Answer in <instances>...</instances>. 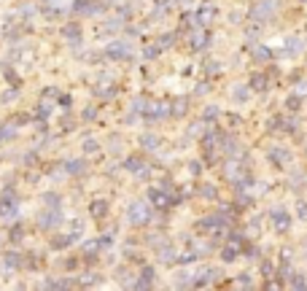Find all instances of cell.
Wrapping results in <instances>:
<instances>
[{
	"mask_svg": "<svg viewBox=\"0 0 307 291\" xmlns=\"http://www.w3.org/2000/svg\"><path fill=\"white\" fill-rule=\"evenodd\" d=\"M248 89L251 92H267V89H270V76H264V73H253V76L248 78Z\"/></svg>",
	"mask_w": 307,
	"mask_h": 291,
	"instance_id": "cell-15",
	"label": "cell"
},
{
	"mask_svg": "<svg viewBox=\"0 0 307 291\" xmlns=\"http://www.w3.org/2000/svg\"><path fill=\"white\" fill-rule=\"evenodd\" d=\"M167 116V103H162V100H148L143 108V113H140V119L148 124H157L159 119Z\"/></svg>",
	"mask_w": 307,
	"mask_h": 291,
	"instance_id": "cell-3",
	"label": "cell"
},
{
	"mask_svg": "<svg viewBox=\"0 0 307 291\" xmlns=\"http://www.w3.org/2000/svg\"><path fill=\"white\" fill-rule=\"evenodd\" d=\"M186 111H189V100H183V97L173 100V103L167 105V116H173V119H183Z\"/></svg>",
	"mask_w": 307,
	"mask_h": 291,
	"instance_id": "cell-14",
	"label": "cell"
},
{
	"mask_svg": "<svg viewBox=\"0 0 307 291\" xmlns=\"http://www.w3.org/2000/svg\"><path fill=\"white\" fill-rule=\"evenodd\" d=\"M302 3H307V0H302Z\"/></svg>",
	"mask_w": 307,
	"mask_h": 291,
	"instance_id": "cell-45",
	"label": "cell"
},
{
	"mask_svg": "<svg viewBox=\"0 0 307 291\" xmlns=\"http://www.w3.org/2000/svg\"><path fill=\"white\" fill-rule=\"evenodd\" d=\"M97 148H100V143L94 138H87V140H84V151H87V154H94Z\"/></svg>",
	"mask_w": 307,
	"mask_h": 291,
	"instance_id": "cell-36",
	"label": "cell"
},
{
	"mask_svg": "<svg viewBox=\"0 0 307 291\" xmlns=\"http://www.w3.org/2000/svg\"><path fill=\"white\" fill-rule=\"evenodd\" d=\"M218 116H221L218 105H208V108H205V111H202V122H205V124H213V122H216V119H218Z\"/></svg>",
	"mask_w": 307,
	"mask_h": 291,
	"instance_id": "cell-26",
	"label": "cell"
},
{
	"mask_svg": "<svg viewBox=\"0 0 307 291\" xmlns=\"http://www.w3.org/2000/svg\"><path fill=\"white\" fill-rule=\"evenodd\" d=\"M261 275H264V278H275V264L272 262H261Z\"/></svg>",
	"mask_w": 307,
	"mask_h": 291,
	"instance_id": "cell-35",
	"label": "cell"
},
{
	"mask_svg": "<svg viewBox=\"0 0 307 291\" xmlns=\"http://www.w3.org/2000/svg\"><path fill=\"white\" fill-rule=\"evenodd\" d=\"M248 97H251V89H248V84H237V87H232V100H235L237 105L248 103Z\"/></svg>",
	"mask_w": 307,
	"mask_h": 291,
	"instance_id": "cell-19",
	"label": "cell"
},
{
	"mask_svg": "<svg viewBox=\"0 0 307 291\" xmlns=\"http://www.w3.org/2000/svg\"><path fill=\"white\" fill-rule=\"evenodd\" d=\"M167 11H170V0L157 3V6H154V11H151V19H154V22H157V19H164V17H167Z\"/></svg>",
	"mask_w": 307,
	"mask_h": 291,
	"instance_id": "cell-25",
	"label": "cell"
},
{
	"mask_svg": "<svg viewBox=\"0 0 307 291\" xmlns=\"http://www.w3.org/2000/svg\"><path fill=\"white\" fill-rule=\"evenodd\" d=\"M175 3H183V0H175Z\"/></svg>",
	"mask_w": 307,
	"mask_h": 291,
	"instance_id": "cell-44",
	"label": "cell"
},
{
	"mask_svg": "<svg viewBox=\"0 0 307 291\" xmlns=\"http://www.w3.org/2000/svg\"><path fill=\"white\" fill-rule=\"evenodd\" d=\"M89 210H92L94 218H105V216H108V202H105V200H94Z\"/></svg>",
	"mask_w": 307,
	"mask_h": 291,
	"instance_id": "cell-24",
	"label": "cell"
},
{
	"mask_svg": "<svg viewBox=\"0 0 307 291\" xmlns=\"http://www.w3.org/2000/svg\"><path fill=\"white\" fill-rule=\"evenodd\" d=\"M278 11V0H253L248 8V19L251 22H267L272 19Z\"/></svg>",
	"mask_w": 307,
	"mask_h": 291,
	"instance_id": "cell-1",
	"label": "cell"
},
{
	"mask_svg": "<svg viewBox=\"0 0 307 291\" xmlns=\"http://www.w3.org/2000/svg\"><path fill=\"white\" fill-rule=\"evenodd\" d=\"M208 89H210V87H208V84L202 81V84H197V89H194V94H205V92H208Z\"/></svg>",
	"mask_w": 307,
	"mask_h": 291,
	"instance_id": "cell-43",
	"label": "cell"
},
{
	"mask_svg": "<svg viewBox=\"0 0 307 291\" xmlns=\"http://www.w3.org/2000/svg\"><path fill=\"white\" fill-rule=\"evenodd\" d=\"M210 33L208 30H197V33H191L189 35V46H191V52H202V49H208L210 46Z\"/></svg>",
	"mask_w": 307,
	"mask_h": 291,
	"instance_id": "cell-9",
	"label": "cell"
},
{
	"mask_svg": "<svg viewBox=\"0 0 307 291\" xmlns=\"http://www.w3.org/2000/svg\"><path fill=\"white\" fill-rule=\"evenodd\" d=\"M302 49H305V41L296 38V35H291V38H286V41H283V52H280V54H283V57H296Z\"/></svg>",
	"mask_w": 307,
	"mask_h": 291,
	"instance_id": "cell-12",
	"label": "cell"
},
{
	"mask_svg": "<svg viewBox=\"0 0 307 291\" xmlns=\"http://www.w3.org/2000/svg\"><path fill=\"white\" fill-rule=\"evenodd\" d=\"M253 59L256 62H270V59H272V52H270L267 46H256L253 49Z\"/></svg>",
	"mask_w": 307,
	"mask_h": 291,
	"instance_id": "cell-27",
	"label": "cell"
},
{
	"mask_svg": "<svg viewBox=\"0 0 307 291\" xmlns=\"http://www.w3.org/2000/svg\"><path fill=\"white\" fill-rule=\"evenodd\" d=\"M240 256V248L235 243H229V240H226V245L224 248H221V262H226V264H232L235 259Z\"/></svg>",
	"mask_w": 307,
	"mask_h": 291,
	"instance_id": "cell-18",
	"label": "cell"
},
{
	"mask_svg": "<svg viewBox=\"0 0 307 291\" xmlns=\"http://www.w3.org/2000/svg\"><path fill=\"white\" fill-rule=\"evenodd\" d=\"M159 143H162V138H159V135H154V132L140 135V148H145V151H157Z\"/></svg>",
	"mask_w": 307,
	"mask_h": 291,
	"instance_id": "cell-16",
	"label": "cell"
},
{
	"mask_svg": "<svg viewBox=\"0 0 307 291\" xmlns=\"http://www.w3.org/2000/svg\"><path fill=\"white\" fill-rule=\"evenodd\" d=\"M270 221H272V227L278 229V232H289L291 213L283 208V205H275V208H270Z\"/></svg>",
	"mask_w": 307,
	"mask_h": 291,
	"instance_id": "cell-5",
	"label": "cell"
},
{
	"mask_svg": "<svg viewBox=\"0 0 307 291\" xmlns=\"http://www.w3.org/2000/svg\"><path fill=\"white\" fill-rule=\"evenodd\" d=\"M173 43H175V33H164V35H159V38H157V46L162 49V52H164V49H170Z\"/></svg>",
	"mask_w": 307,
	"mask_h": 291,
	"instance_id": "cell-28",
	"label": "cell"
},
{
	"mask_svg": "<svg viewBox=\"0 0 307 291\" xmlns=\"http://www.w3.org/2000/svg\"><path fill=\"white\" fill-rule=\"evenodd\" d=\"M65 170L73 173V175H84L87 173V162H84V159H70V162L65 164Z\"/></svg>",
	"mask_w": 307,
	"mask_h": 291,
	"instance_id": "cell-22",
	"label": "cell"
},
{
	"mask_svg": "<svg viewBox=\"0 0 307 291\" xmlns=\"http://www.w3.org/2000/svg\"><path fill=\"white\" fill-rule=\"evenodd\" d=\"M62 33H65V38H70V41H78V38H81V27H78V24H68Z\"/></svg>",
	"mask_w": 307,
	"mask_h": 291,
	"instance_id": "cell-30",
	"label": "cell"
},
{
	"mask_svg": "<svg viewBox=\"0 0 307 291\" xmlns=\"http://www.w3.org/2000/svg\"><path fill=\"white\" fill-rule=\"evenodd\" d=\"M216 17V11L210 6H202L197 8V11L191 14V19H194V27H205V24H210V19Z\"/></svg>",
	"mask_w": 307,
	"mask_h": 291,
	"instance_id": "cell-13",
	"label": "cell"
},
{
	"mask_svg": "<svg viewBox=\"0 0 307 291\" xmlns=\"http://www.w3.org/2000/svg\"><path fill=\"white\" fill-rule=\"evenodd\" d=\"M145 103H148V97H132V111L138 113H143V108H145Z\"/></svg>",
	"mask_w": 307,
	"mask_h": 291,
	"instance_id": "cell-33",
	"label": "cell"
},
{
	"mask_svg": "<svg viewBox=\"0 0 307 291\" xmlns=\"http://www.w3.org/2000/svg\"><path fill=\"white\" fill-rule=\"evenodd\" d=\"M189 173L191 175H199V173H202V162H189Z\"/></svg>",
	"mask_w": 307,
	"mask_h": 291,
	"instance_id": "cell-39",
	"label": "cell"
},
{
	"mask_svg": "<svg viewBox=\"0 0 307 291\" xmlns=\"http://www.w3.org/2000/svg\"><path fill=\"white\" fill-rule=\"evenodd\" d=\"M105 57L113 59V62H119V59H129L132 57V46H129L127 41H110L108 49H105Z\"/></svg>",
	"mask_w": 307,
	"mask_h": 291,
	"instance_id": "cell-6",
	"label": "cell"
},
{
	"mask_svg": "<svg viewBox=\"0 0 307 291\" xmlns=\"http://www.w3.org/2000/svg\"><path fill=\"white\" fill-rule=\"evenodd\" d=\"M256 38H259L256 30H248V33H245V43H256Z\"/></svg>",
	"mask_w": 307,
	"mask_h": 291,
	"instance_id": "cell-40",
	"label": "cell"
},
{
	"mask_svg": "<svg viewBox=\"0 0 307 291\" xmlns=\"http://www.w3.org/2000/svg\"><path fill=\"white\" fill-rule=\"evenodd\" d=\"M296 129H299V119H296V116H280V127H278V132L294 135Z\"/></svg>",
	"mask_w": 307,
	"mask_h": 291,
	"instance_id": "cell-17",
	"label": "cell"
},
{
	"mask_svg": "<svg viewBox=\"0 0 307 291\" xmlns=\"http://www.w3.org/2000/svg\"><path fill=\"white\" fill-rule=\"evenodd\" d=\"M197 229H199V232H221V229H226V221H224V216L216 210V213H210V216H205V218H199Z\"/></svg>",
	"mask_w": 307,
	"mask_h": 291,
	"instance_id": "cell-7",
	"label": "cell"
},
{
	"mask_svg": "<svg viewBox=\"0 0 307 291\" xmlns=\"http://www.w3.org/2000/svg\"><path fill=\"white\" fill-rule=\"evenodd\" d=\"M122 167L129 170V173H135V175H140V178H148V175H151V167H148V164H145L140 157H129L127 162L122 164Z\"/></svg>",
	"mask_w": 307,
	"mask_h": 291,
	"instance_id": "cell-10",
	"label": "cell"
},
{
	"mask_svg": "<svg viewBox=\"0 0 307 291\" xmlns=\"http://www.w3.org/2000/svg\"><path fill=\"white\" fill-rule=\"evenodd\" d=\"M154 280H157V270H154V267H143V270H140V275H138V280L129 283V286H135V289H151Z\"/></svg>",
	"mask_w": 307,
	"mask_h": 291,
	"instance_id": "cell-11",
	"label": "cell"
},
{
	"mask_svg": "<svg viewBox=\"0 0 307 291\" xmlns=\"http://www.w3.org/2000/svg\"><path fill=\"white\" fill-rule=\"evenodd\" d=\"M148 200L154 202V208H162V210H170V208H175V205L181 202L178 194H170V192H164V189H159V186L148 189Z\"/></svg>",
	"mask_w": 307,
	"mask_h": 291,
	"instance_id": "cell-2",
	"label": "cell"
},
{
	"mask_svg": "<svg viewBox=\"0 0 307 291\" xmlns=\"http://www.w3.org/2000/svg\"><path fill=\"white\" fill-rule=\"evenodd\" d=\"M286 286H291V289H307V278L302 273H294V270H291V275L286 278Z\"/></svg>",
	"mask_w": 307,
	"mask_h": 291,
	"instance_id": "cell-20",
	"label": "cell"
},
{
	"mask_svg": "<svg viewBox=\"0 0 307 291\" xmlns=\"http://www.w3.org/2000/svg\"><path fill=\"white\" fill-rule=\"evenodd\" d=\"M108 151L113 154V157H116V154H122V140H119V138H110L108 140Z\"/></svg>",
	"mask_w": 307,
	"mask_h": 291,
	"instance_id": "cell-34",
	"label": "cell"
},
{
	"mask_svg": "<svg viewBox=\"0 0 307 291\" xmlns=\"http://www.w3.org/2000/svg\"><path fill=\"white\" fill-rule=\"evenodd\" d=\"M267 162L275 164V167H286V164L291 162V154L286 151V148H280V146H272V148L267 151Z\"/></svg>",
	"mask_w": 307,
	"mask_h": 291,
	"instance_id": "cell-8",
	"label": "cell"
},
{
	"mask_svg": "<svg viewBox=\"0 0 307 291\" xmlns=\"http://www.w3.org/2000/svg\"><path fill=\"white\" fill-rule=\"evenodd\" d=\"M84 119H87V122H89V119H94V105H89V108H84Z\"/></svg>",
	"mask_w": 307,
	"mask_h": 291,
	"instance_id": "cell-42",
	"label": "cell"
},
{
	"mask_svg": "<svg viewBox=\"0 0 307 291\" xmlns=\"http://www.w3.org/2000/svg\"><path fill=\"white\" fill-rule=\"evenodd\" d=\"M159 52H162V49H159L157 43H154V46L143 49V57H145V59H157V57H159Z\"/></svg>",
	"mask_w": 307,
	"mask_h": 291,
	"instance_id": "cell-37",
	"label": "cell"
},
{
	"mask_svg": "<svg viewBox=\"0 0 307 291\" xmlns=\"http://www.w3.org/2000/svg\"><path fill=\"white\" fill-rule=\"evenodd\" d=\"M191 278H194V273H189V270H183V273H178V278H175V286H191Z\"/></svg>",
	"mask_w": 307,
	"mask_h": 291,
	"instance_id": "cell-31",
	"label": "cell"
},
{
	"mask_svg": "<svg viewBox=\"0 0 307 291\" xmlns=\"http://www.w3.org/2000/svg\"><path fill=\"white\" fill-rule=\"evenodd\" d=\"M197 194L202 200H210V202H213V200H218V189H216L213 183H202V186L197 189Z\"/></svg>",
	"mask_w": 307,
	"mask_h": 291,
	"instance_id": "cell-21",
	"label": "cell"
},
{
	"mask_svg": "<svg viewBox=\"0 0 307 291\" xmlns=\"http://www.w3.org/2000/svg\"><path fill=\"white\" fill-rule=\"evenodd\" d=\"M296 216H299L302 221H307V202H305V200H299V202H296Z\"/></svg>",
	"mask_w": 307,
	"mask_h": 291,
	"instance_id": "cell-38",
	"label": "cell"
},
{
	"mask_svg": "<svg viewBox=\"0 0 307 291\" xmlns=\"http://www.w3.org/2000/svg\"><path fill=\"white\" fill-rule=\"evenodd\" d=\"M286 108H289V111H299L302 108V97L296 92H291L289 97H286Z\"/></svg>",
	"mask_w": 307,
	"mask_h": 291,
	"instance_id": "cell-29",
	"label": "cell"
},
{
	"mask_svg": "<svg viewBox=\"0 0 307 291\" xmlns=\"http://www.w3.org/2000/svg\"><path fill=\"white\" fill-rule=\"evenodd\" d=\"M294 92L299 94V97H305L307 94V78H294Z\"/></svg>",
	"mask_w": 307,
	"mask_h": 291,
	"instance_id": "cell-32",
	"label": "cell"
},
{
	"mask_svg": "<svg viewBox=\"0 0 307 291\" xmlns=\"http://www.w3.org/2000/svg\"><path fill=\"white\" fill-rule=\"evenodd\" d=\"M237 283H240V286H253V280H251V275H240Z\"/></svg>",
	"mask_w": 307,
	"mask_h": 291,
	"instance_id": "cell-41",
	"label": "cell"
},
{
	"mask_svg": "<svg viewBox=\"0 0 307 291\" xmlns=\"http://www.w3.org/2000/svg\"><path fill=\"white\" fill-rule=\"evenodd\" d=\"M127 216H129V221H132L135 227H145V224L151 221V208L145 202H132L129 210H127Z\"/></svg>",
	"mask_w": 307,
	"mask_h": 291,
	"instance_id": "cell-4",
	"label": "cell"
},
{
	"mask_svg": "<svg viewBox=\"0 0 307 291\" xmlns=\"http://www.w3.org/2000/svg\"><path fill=\"white\" fill-rule=\"evenodd\" d=\"M218 62H216V59H205V62H202V76L205 78H216V76H218Z\"/></svg>",
	"mask_w": 307,
	"mask_h": 291,
	"instance_id": "cell-23",
	"label": "cell"
}]
</instances>
